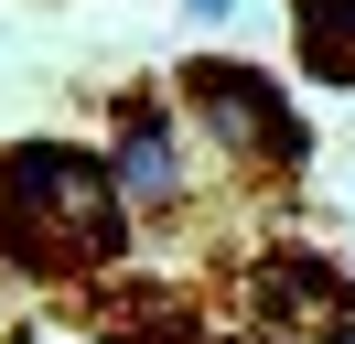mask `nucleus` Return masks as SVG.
Instances as JSON below:
<instances>
[{
	"label": "nucleus",
	"mask_w": 355,
	"mask_h": 344,
	"mask_svg": "<svg viewBox=\"0 0 355 344\" xmlns=\"http://www.w3.org/2000/svg\"><path fill=\"white\" fill-rule=\"evenodd\" d=\"M194 11H237V0H194Z\"/></svg>",
	"instance_id": "nucleus-7"
},
{
	"label": "nucleus",
	"mask_w": 355,
	"mask_h": 344,
	"mask_svg": "<svg viewBox=\"0 0 355 344\" xmlns=\"http://www.w3.org/2000/svg\"><path fill=\"white\" fill-rule=\"evenodd\" d=\"M87 312H97V334H108V344H205L194 291H173V280H108Z\"/></svg>",
	"instance_id": "nucleus-5"
},
{
	"label": "nucleus",
	"mask_w": 355,
	"mask_h": 344,
	"mask_svg": "<svg viewBox=\"0 0 355 344\" xmlns=\"http://www.w3.org/2000/svg\"><path fill=\"white\" fill-rule=\"evenodd\" d=\"M291 54L312 86H355V0H291Z\"/></svg>",
	"instance_id": "nucleus-6"
},
{
	"label": "nucleus",
	"mask_w": 355,
	"mask_h": 344,
	"mask_svg": "<svg viewBox=\"0 0 355 344\" xmlns=\"http://www.w3.org/2000/svg\"><path fill=\"white\" fill-rule=\"evenodd\" d=\"M119 258H130V205H119L108 150H87V140H11L0 150V269L97 280Z\"/></svg>",
	"instance_id": "nucleus-1"
},
{
	"label": "nucleus",
	"mask_w": 355,
	"mask_h": 344,
	"mask_svg": "<svg viewBox=\"0 0 355 344\" xmlns=\"http://www.w3.org/2000/svg\"><path fill=\"white\" fill-rule=\"evenodd\" d=\"M108 172H119V205H130V215H183V205H194V162H183V140H173V108H151V97L119 108Z\"/></svg>",
	"instance_id": "nucleus-4"
},
{
	"label": "nucleus",
	"mask_w": 355,
	"mask_h": 344,
	"mask_svg": "<svg viewBox=\"0 0 355 344\" xmlns=\"http://www.w3.org/2000/svg\"><path fill=\"white\" fill-rule=\"evenodd\" d=\"M259 334L269 344H355V291L323 248H269L259 258Z\"/></svg>",
	"instance_id": "nucleus-3"
},
{
	"label": "nucleus",
	"mask_w": 355,
	"mask_h": 344,
	"mask_svg": "<svg viewBox=\"0 0 355 344\" xmlns=\"http://www.w3.org/2000/svg\"><path fill=\"white\" fill-rule=\"evenodd\" d=\"M173 108L226 162H248V172H302L312 162V129H302V108L280 97V76H259V64H237V54H194L173 76Z\"/></svg>",
	"instance_id": "nucleus-2"
}]
</instances>
